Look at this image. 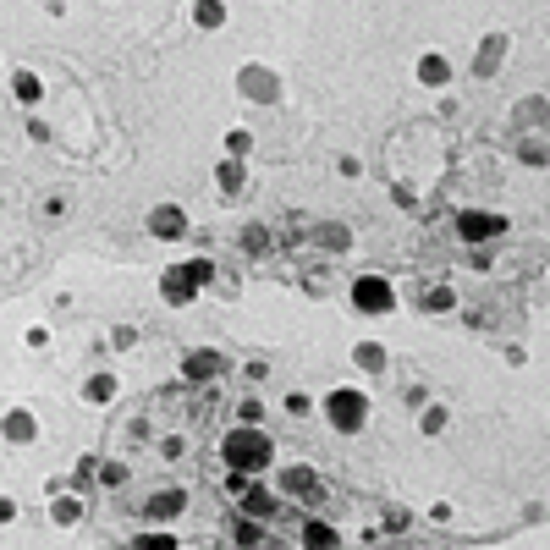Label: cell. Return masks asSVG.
<instances>
[{
  "label": "cell",
  "mask_w": 550,
  "mask_h": 550,
  "mask_svg": "<svg viewBox=\"0 0 550 550\" xmlns=\"http://www.w3.org/2000/svg\"><path fill=\"white\" fill-rule=\"evenodd\" d=\"M226 457L242 468H259V463H270V446H264V435H232L226 441Z\"/></svg>",
  "instance_id": "6da1fadb"
},
{
  "label": "cell",
  "mask_w": 550,
  "mask_h": 550,
  "mask_svg": "<svg viewBox=\"0 0 550 550\" xmlns=\"http://www.w3.org/2000/svg\"><path fill=\"white\" fill-rule=\"evenodd\" d=\"M330 419H336V429H358L363 424V397L358 391H336L330 397Z\"/></svg>",
  "instance_id": "7a4b0ae2"
},
{
  "label": "cell",
  "mask_w": 550,
  "mask_h": 550,
  "mask_svg": "<svg viewBox=\"0 0 550 550\" xmlns=\"http://www.w3.org/2000/svg\"><path fill=\"white\" fill-rule=\"evenodd\" d=\"M495 232H501V220H495V215H479V210L463 215V237H468V242H485V237H495Z\"/></svg>",
  "instance_id": "277c9868"
},
{
  "label": "cell",
  "mask_w": 550,
  "mask_h": 550,
  "mask_svg": "<svg viewBox=\"0 0 550 550\" xmlns=\"http://www.w3.org/2000/svg\"><path fill=\"white\" fill-rule=\"evenodd\" d=\"M352 297H358L363 314H385V308H391V286H385V281H374V275H369V281H358V286H352Z\"/></svg>",
  "instance_id": "3957f363"
},
{
  "label": "cell",
  "mask_w": 550,
  "mask_h": 550,
  "mask_svg": "<svg viewBox=\"0 0 550 550\" xmlns=\"http://www.w3.org/2000/svg\"><path fill=\"white\" fill-rule=\"evenodd\" d=\"M176 220H182L176 210H160V215H154V232H160V237H176Z\"/></svg>",
  "instance_id": "5b68a950"
}]
</instances>
